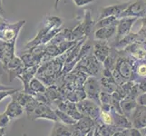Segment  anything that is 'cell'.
Wrapping results in <instances>:
<instances>
[{"label": "cell", "mask_w": 146, "mask_h": 136, "mask_svg": "<svg viewBox=\"0 0 146 136\" xmlns=\"http://www.w3.org/2000/svg\"><path fill=\"white\" fill-rule=\"evenodd\" d=\"M112 116L113 119V125L115 127H117L119 130H126L133 128V123L130 122L129 119L123 115V113H119L113 109L112 110Z\"/></svg>", "instance_id": "obj_11"}, {"label": "cell", "mask_w": 146, "mask_h": 136, "mask_svg": "<svg viewBox=\"0 0 146 136\" xmlns=\"http://www.w3.org/2000/svg\"><path fill=\"white\" fill-rule=\"evenodd\" d=\"M143 27H146V17L143 19Z\"/></svg>", "instance_id": "obj_33"}, {"label": "cell", "mask_w": 146, "mask_h": 136, "mask_svg": "<svg viewBox=\"0 0 146 136\" xmlns=\"http://www.w3.org/2000/svg\"><path fill=\"white\" fill-rule=\"evenodd\" d=\"M136 102L139 105H143V106H146V93H143L140 94L136 99Z\"/></svg>", "instance_id": "obj_25"}, {"label": "cell", "mask_w": 146, "mask_h": 136, "mask_svg": "<svg viewBox=\"0 0 146 136\" xmlns=\"http://www.w3.org/2000/svg\"><path fill=\"white\" fill-rule=\"evenodd\" d=\"M7 128H0V136H6Z\"/></svg>", "instance_id": "obj_31"}, {"label": "cell", "mask_w": 146, "mask_h": 136, "mask_svg": "<svg viewBox=\"0 0 146 136\" xmlns=\"http://www.w3.org/2000/svg\"><path fill=\"white\" fill-rule=\"evenodd\" d=\"M0 2H1V0H0Z\"/></svg>", "instance_id": "obj_36"}, {"label": "cell", "mask_w": 146, "mask_h": 136, "mask_svg": "<svg viewBox=\"0 0 146 136\" xmlns=\"http://www.w3.org/2000/svg\"><path fill=\"white\" fill-rule=\"evenodd\" d=\"M146 17V3L143 0H137L134 3H132L128 8L123 11L121 15L122 17Z\"/></svg>", "instance_id": "obj_5"}, {"label": "cell", "mask_w": 146, "mask_h": 136, "mask_svg": "<svg viewBox=\"0 0 146 136\" xmlns=\"http://www.w3.org/2000/svg\"><path fill=\"white\" fill-rule=\"evenodd\" d=\"M13 89L15 88L10 87V86H6V85L0 84V92H1V91H8V90H13Z\"/></svg>", "instance_id": "obj_30"}, {"label": "cell", "mask_w": 146, "mask_h": 136, "mask_svg": "<svg viewBox=\"0 0 146 136\" xmlns=\"http://www.w3.org/2000/svg\"><path fill=\"white\" fill-rule=\"evenodd\" d=\"M118 24V18L115 17H108L98 20L97 23H95V29L103 28V27H108L112 26H117Z\"/></svg>", "instance_id": "obj_17"}, {"label": "cell", "mask_w": 146, "mask_h": 136, "mask_svg": "<svg viewBox=\"0 0 146 136\" xmlns=\"http://www.w3.org/2000/svg\"><path fill=\"white\" fill-rule=\"evenodd\" d=\"M137 102L136 100H127L123 99L121 101V110H122V113L125 115L127 118L132 116L134 113L135 109L137 107Z\"/></svg>", "instance_id": "obj_14"}, {"label": "cell", "mask_w": 146, "mask_h": 136, "mask_svg": "<svg viewBox=\"0 0 146 136\" xmlns=\"http://www.w3.org/2000/svg\"><path fill=\"white\" fill-rule=\"evenodd\" d=\"M138 36H141V37L146 39V27H142V28H141L140 31L138 32Z\"/></svg>", "instance_id": "obj_28"}, {"label": "cell", "mask_w": 146, "mask_h": 136, "mask_svg": "<svg viewBox=\"0 0 146 136\" xmlns=\"http://www.w3.org/2000/svg\"><path fill=\"white\" fill-rule=\"evenodd\" d=\"M11 97H12V99L16 100L20 105H22L24 108L26 107L27 105L34 99V96L32 94L25 92L24 90L17 91V92L16 94H14Z\"/></svg>", "instance_id": "obj_16"}, {"label": "cell", "mask_w": 146, "mask_h": 136, "mask_svg": "<svg viewBox=\"0 0 146 136\" xmlns=\"http://www.w3.org/2000/svg\"><path fill=\"white\" fill-rule=\"evenodd\" d=\"M126 136H143V134L139 131V129L131 128L126 129Z\"/></svg>", "instance_id": "obj_24"}, {"label": "cell", "mask_w": 146, "mask_h": 136, "mask_svg": "<svg viewBox=\"0 0 146 136\" xmlns=\"http://www.w3.org/2000/svg\"><path fill=\"white\" fill-rule=\"evenodd\" d=\"M17 91H19V89H16V88L13 90H8V91H1V92H0V102L8 96H12V95L14 94H16Z\"/></svg>", "instance_id": "obj_23"}, {"label": "cell", "mask_w": 146, "mask_h": 136, "mask_svg": "<svg viewBox=\"0 0 146 136\" xmlns=\"http://www.w3.org/2000/svg\"><path fill=\"white\" fill-rule=\"evenodd\" d=\"M132 123L133 128L143 129L146 127V106L137 105L134 113L132 115Z\"/></svg>", "instance_id": "obj_10"}, {"label": "cell", "mask_w": 146, "mask_h": 136, "mask_svg": "<svg viewBox=\"0 0 146 136\" xmlns=\"http://www.w3.org/2000/svg\"><path fill=\"white\" fill-rule=\"evenodd\" d=\"M84 90L86 94V97L90 100L100 103V94H101V84L95 77L91 76L86 79L84 84Z\"/></svg>", "instance_id": "obj_4"}, {"label": "cell", "mask_w": 146, "mask_h": 136, "mask_svg": "<svg viewBox=\"0 0 146 136\" xmlns=\"http://www.w3.org/2000/svg\"><path fill=\"white\" fill-rule=\"evenodd\" d=\"M77 110L84 116H88L93 120H96L100 115L102 110L99 108L95 102L92 100H82L76 103Z\"/></svg>", "instance_id": "obj_1"}, {"label": "cell", "mask_w": 146, "mask_h": 136, "mask_svg": "<svg viewBox=\"0 0 146 136\" xmlns=\"http://www.w3.org/2000/svg\"><path fill=\"white\" fill-rule=\"evenodd\" d=\"M117 32V26H112L108 27H103L96 29L94 33V38L99 41H106L112 37Z\"/></svg>", "instance_id": "obj_13"}, {"label": "cell", "mask_w": 146, "mask_h": 136, "mask_svg": "<svg viewBox=\"0 0 146 136\" xmlns=\"http://www.w3.org/2000/svg\"><path fill=\"white\" fill-rule=\"evenodd\" d=\"M113 136H126V130H117Z\"/></svg>", "instance_id": "obj_29"}, {"label": "cell", "mask_w": 146, "mask_h": 136, "mask_svg": "<svg viewBox=\"0 0 146 136\" xmlns=\"http://www.w3.org/2000/svg\"><path fill=\"white\" fill-rule=\"evenodd\" d=\"M98 62L99 61L94 55H89V56L87 55L78 62L75 70H81V72H84L86 74L96 75L100 70Z\"/></svg>", "instance_id": "obj_2"}, {"label": "cell", "mask_w": 146, "mask_h": 136, "mask_svg": "<svg viewBox=\"0 0 146 136\" xmlns=\"http://www.w3.org/2000/svg\"><path fill=\"white\" fill-rule=\"evenodd\" d=\"M137 20V17H122L117 24V39L121 40L130 34L131 28Z\"/></svg>", "instance_id": "obj_8"}, {"label": "cell", "mask_w": 146, "mask_h": 136, "mask_svg": "<svg viewBox=\"0 0 146 136\" xmlns=\"http://www.w3.org/2000/svg\"><path fill=\"white\" fill-rule=\"evenodd\" d=\"M86 136H94V129L93 128V129L86 134Z\"/></svg>", "instance_id": "obj_32"}, {"label": "cell", "mask_w": 146, "mask_h": 136, "mask_svg": "<svg viewBox=\"0 0 146 136\" xmlns=\"http://www.w3.org/2000/svg\"><path fill=\"white\" fill-rule=\"evenodd\" d=\"M60 0H55V4H54V7L55 9H57L58 8V3H59Z\"/></svg>", "instance_id": "obj_34"}, {"label": "cell", "mask_w": 146, "mask_h": 136, "mask_svg": "<svg viewBox=\"0 0 146 136\" xmlns=\"http://www.w3.org/2000/svg\"><path fill=\"white\" fill-rule=\"evenodd\" d=\"M5 113L11 118V120H13V119H17L21 116V115L25 113V109L22 105H20L17 102L16 100L12 99L11 102L8 103L6 111H5Z\"/></svg>", "instance_id": "obj_12"}, {"label": "cell", "mask_w": 146, "mask_h": 136, "mask_svg": "<svg viewBox=\"0 0 146 136\" xmlns=\"http://www.w3.org/2000/svg\"><path fill=\"white\" fill-rule=\"evenodd\" d=\"M138 87H139V92H141L142 94L146 93V79H144L143 81H142L138 84Z\"/></svg>", "instance_id": "obj_27"}, {"label": "cell", "mask_w": 146, "mask_h": 136, "mask_svg": "<svg viewBox=\"0 0 146 136\" xmlns=\"http://www.w3.org/2000/svg\"><path fill=\"white\" fill-rule=\"evenodd\" d=\"M47 87L44 85V83L38 78H33L29 84V87H28V94H46Z\"/></svg>", "instance_id": "obj_15"}, {"label": "cell", "mask_w": 146, "mask_h": 136, "mask_svg": "<svg viewBox=\"0 0 146 136\" xmlns=\"http://www.w3.org/2000/svg\"><path fill=\"white\" fill-rule=\"evenodd\" d=\"M94 1V0H74V2L77 7H84L85 5H88Z\"/></svg>", "instance_id": "obj_26"}, {"label": "cell", "mask_w": 146, "mask_h": 136, "mask_svg": "<svg viewBox=\"0 0 146 136\" xmlns=\"http://www.w3.org/2000/svg\"><path fill=\"white\" fill-rule=\"evenodd\" d=\"M46 94L50 102H59V101L62 102V94L59 92V90H57V87L52 86V85L47 87Z\"/></svg>", "instance_id": "obj_19"}, {"label": "cell", "mask_w": 146, "mask_h": 136, "mask_svg": "<svg viewBox=\"0 0 146 136\" xmlns=\"http://www.w3.org/2000/svg\"><path fill=\"white\" fill-rule=\"evenodd\" d=\"M100 103H101V105H103V104L112 105V103H113L112 94H108L106 92H101V94H100Z\"/></svg>", "instance_id": "obj_20"}, {"label": "cell", "mask_w": 146, "mask_h": 136, "mask_svg": "<svg viewBox=\"0 0 146 136\" xmlns=\"http://www.w3.org/2000/svg\"><path fill=\"white\" fill-rule=\"evenodd\" d=\"M114 69L117 70L118 73L127 81H133L134 79V69L133 64L127 59L120 58L116 62Z\"/></svg>", "instance_id": "obj_6"}, {"label": "cell", "mask_w": 146, "mask_h": 136, "mask_svg": "<svg viewBox=\"0 0 146 136\" xmlns=\"http://www.w3.org/2000/svg\"><path fill=\"white\" fill-rule=\"evenodd\" d=\"M101 119L103 121L104 124L106 125H113V119L112 116V113H104V112H101Z\"/></svg>", "instance_id": "obj_21"}, {"label": "cell", "mask_w": 146, "mask_h": 136, "mask_svg": "<svg viewBox=\"0 0 146 136\" xmlns=\"http://www.w3.org/2000/svg\"><path fill=\"white\" fill-rule=\"evenodd\" d=\"M28 118L33 121L37 119H46L54 121V122H58L59 121L56 113H55V111L50 107V105L41 103H39L36 110L34 111V113L30 116H28Z\"/></svg>", "instance_id": "obj_3"}, {"label": "cell", "mask_w": 146, "mask_h": 136, "mask_svg": "<svg viewBox=\"0 0 146 136\" xmlns=\"http://www.w3.org/2000/svg\"><path fill=\"white\" fill-rule=\"evenodd\" d=\"M54 111H55V113H56L57 117H58V120L61 121V123L66 124V125H75L77 123V121L74 120L72 116H70L68 113H64L59 109H56Z\"/></svg>", "instance_id": "obj_18"}, {"label": "cell", "mask_w": 146, "mask_h": 136, "mask_svg": "<svg viewBox=\"0 0 146 136\" xmlns=\"http://www.w3.org/2000/svg\"><path fill=\"white\" fill-rule=\"evenodd\" d=\"M132 2H128L125 4H121V5H113V6H109L103 7L101 16L99 17L98 20H101L103 18L108 17H120L121 15L125 11Z\"/></svg>", "instance_id": "obj_7"}, {"label": "cell", "mask_w": 146, "mask_h": 136, "mask_svg": "<svg viewBox=\"0 0 146 136\" xmlns=\"http://www.w3.org/2000/svg\"><path fill=\"white\" fill-rule=\"evenodd\" d=\"M142 130H143V133L145 134V136H146V127L143 128V129H142Z\"/></svg>", "instance_id": "obj_35"}, {"label": "cell", "mask_w": 146, "mask_h": 136, "mask_svg": "<svg viewBox=\"0 0 146 136\" xmlns=\"http://www.w3.org/2000/svg\"><path fill=\"white\" fill-rule=\"evenodd\" d=\"M111 50L110 47L108 46V44L106 41H99L96 40L94 41V56L99 62L104 63L105 60L108 58L110 55Z\"/></svg>", "instance_id": "obj_9"}, {"label": "cell", "mask_w": 146, "mask_h": 136, "mask_svg": "<svg viewBox=\"0 0 146 136\" xmlns=\"http://www.w3.org/2000/svg\"><path fill=\"white\" fill-rule=\"evenodd\" d=\"M10 122H11V118L6 113H0V128H7Z\"/></svg>", "instance_id": "obj_22"}]
</instances>
